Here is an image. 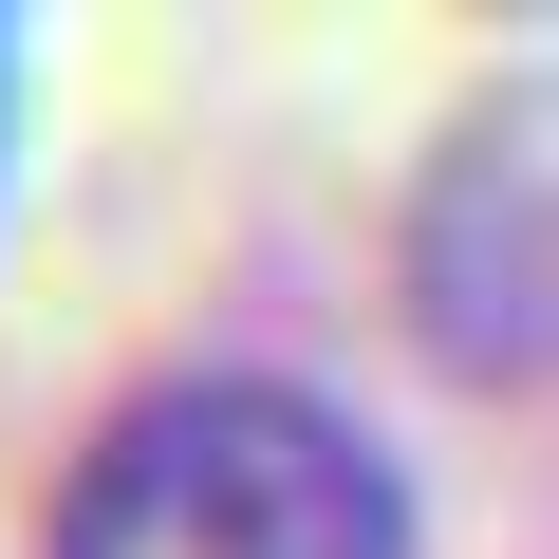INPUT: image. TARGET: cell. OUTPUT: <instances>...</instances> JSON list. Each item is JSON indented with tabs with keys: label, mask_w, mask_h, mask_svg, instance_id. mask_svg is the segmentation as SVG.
Segmentation results:
<instances>
[{
	"label": "cell",
	"mask_w": 559,
	"mask_h": 559,
	"mask_svg": "<svg viewBox=\"0 0 559 559\" xmlns=\"http://www.w3.org/2000/svg\"><path fill=\"white\" fill-rule=\"evenodd\" d=\"M57 559H411V485L299 373H168L57 485Z\"/></svg>",
	"instance_id": "1"
},
{
	"label": "cell",
	"mask_w": 559,
	"mask_h": 559,
	"mask_svg": "<svg viewBox=\"0 0 559 559\" xmlns=\"http://www.w3.org/2000/svg\"><path fill=\"white\" fill-rule=\"evenodd\" d=\"M411 318L466 373H559V75L485 94L411 187Z\"/></svg>",
	"instance_id": "2"
}]
</instances>
